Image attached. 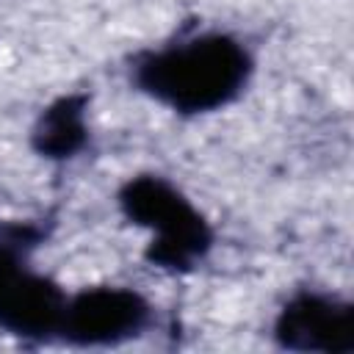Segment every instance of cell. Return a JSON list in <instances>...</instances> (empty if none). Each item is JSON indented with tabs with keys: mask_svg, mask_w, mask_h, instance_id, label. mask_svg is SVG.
<instances>
[{
	"mask_svg": "<svg viewBox=\"0 0 354 354\" xmlns=\"http://www.w3.org/2000/svg\"><path fill=\"white\" fill-rule=\"evenodd\" d=\"M254 77V47L224 25H185L124 61L127 86L177 119L230 111L249 94Z\"/></svg>",
	"mask_w": 354,
	"mask_h": 354,
	"instance_id": "cell-1",
	"label": "cell"
},
{
	"mask_svg": "<svg viewBox=\"0 0 354 354\" xmlns=\"http://www.w3.org/2000/svg\"><path fill=\"white\" fill-rule=\"evenodd\" d=\"M116 213L147 232L144 263L160 274L185 277L199 271L216 252L213 218L171 177L144 169L127 174L113 191Z\"/></svg>",
	"mask_w": 354,
	"mask_h": 354,
	"instance_id": "cell-2",
	"label": "cell"
},
{
	"mask_svg": "<svg viewBox=\"0 0 354 354\" xmlns=\"http://www.w3.org/2000/svg\"><path fill=\"white\" fill-rule=\"evenodd\" d=\"M44 241L36 221L0 224V332L25 343H55L66 288L33 263Z\"/></svg>",
	"mask_w": 354,
	"mask_h": 354,
	"instance_id": "cell-3",
	"label": "cell"
},
{
	"mask_svg": "<svg viewBox=\"0 0 354 354\" xmlns=\"http://www.w3.org/2000/svg\"><path fill=\"white\" fill-rule=\"evenodd\" d=\"M155 324L158 307L141 288L100 282L66 293L55 343L69 348H116L147 337Z\"/></svg>",
	"mask_w": 354,
	"mask_h": 354,
	"instance_id": "cell-4",
	"label": "cell"
},
{
	"mask_svg": "<svg viewBox=\"0 0 354 354\" xmlns=\"http://www.w3.org/2000/svg\"><path fill=\"white\" fill-rule=\"evenodd\" d=\"M268 335L290 354H354V301L318 285L293 288L277 304Z\"/></svg>",
	"mask_w": 354,
	"mask_h": 354,
	"instance_id": "cell-5",
	"label": "cell"
},
{
	"mask_svg": "<svg viewBox=\"0 0 354 354\" xmlns=\"http://www.w3.org/2000/svg\"><path fill=\"white\" fill-rule=\"evenodd\" d=\"M94 144L91 91L72 88L50 97L28 127V149L50 166L80 160Z\"/></svg>",
	"mask_w": 354,
	"mask_h": 354,
	"instance_id": "cell-6",
	"label": "cell"
}]
</instances>
